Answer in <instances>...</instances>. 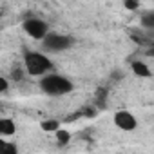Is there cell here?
<instances>
[{
    "instance_id": "cell-11",
    "label": "cell",
    "mask_w": 154,
    "mask_h": 154,
    "mask_svg": "<svg viewBox=\"0 0 154 154\" xmlns=\"http://www.w3.org/2000/svg\"><path fill=\"white\" fill-rule=\"evenodd\" d=\"M54 132H56V140L60 141V145H65V143L71 140V132H67V131H62L60 127H58Z\"/></svg>"
},
{
    "instance_id": "cell-13",
    "label": "cell",
    "mask_w": 154,
    "mask_h": 154,
    "mask_svg": "<svg viewBox=\"0 0 154 154\" xmlns=\"http://www.w3.org/2000/svg\"><path fill=\"white\" fill-rule=\"evenodd\" d=\"M125 6L131 8V9H136L138 8V0H125Z\"/></svg>"
},
{
    "instance_id": "cell-3",
    "label": "cell",
    "mask_w": 154,
    "mask_h": 154,
    "mask_svg": "<svg viewBox=\"0 0 154 154\" xmlns=\"http://www.w3.org/2000/svg\"><path fill=\"white\" fill-rule=\"evenodd\" d=\"M42 44L47 51L51 53H62V51H67L74 40L72 36H67V35H60V33H47L44 38H42Z\"/></svg>"
},
{
    "instance_id": "cell-12",
    "label": "cell",
    "mask_w": 154,
    "mask_h": 154,
    "mask_svg": "<svg viewBox=\"0 0 154 154\" xmlns=\"http://www.w3.org/2000/svg\"><path fill=\"white\" fill-rule=\"evenodd\" d=\"M9 89V82L4 78V76H0V94H2V93H6Z\"/></svg>"
},
{
    "instance_id": "cell-4",
    "label": "cell",
    "mask_w": 154,
    "mask_h": 154,
    "mask_svg": "<svg viewBox=\"0 0 154 154\" xmlns=\"http://www.w3.org/2000/svg\"><path fill=\"white\" fill-rule=\"evenodd\" d=\"M22 27H24V31H26L31 38H35V40H42V38L49 33V26H47L42 18H27V20H24Z\"/></svg>"
},
{
    "instance_id": "cell-10",
    "label": "cell",
    "mask_w": 154,
    "mask_h": 154,
    "mask_svg": "<svg viewBox=\"0 0 154 154\" xmlns=\"http://www.w3.org/2000/svg\"><path fill=\"white\" fill-rule=\"evenodd\" d=\"M0 154H17V147L6 140H0Z\"/></svg>"
},
{
    "instance_id": "cell-8",
    "label": "cell",
    "mask_w": 154,
    "mask_h": 154,
    "mask_svg": "<svg viewBox=\"0 0 154 154\" xmlns=\"http://www.w3.org/2000/svg\"><path fill=\"white\" fill-rule=\"evenodd\" d=\"M141 27L154 29V11H149V13H143L141 15Z\"/></svg>"
},
{
    "instance_id": "cell-5",
    "label": "cell",
    "mask_w": 154,
    "mask_h": 154,
    "mask_svg": "<svg viewBox=\"0 0 154 154\" xmlns=\"http://www.w3.org/2000/svg\"><path fill=\"white\" fill-rule=\"evenodd\" d=\"M114 125L120 129V131H125V132H131L138 127V122L134 118V114H131L129 111H118L114 114Z\"/></svg>"
},
{
    "instance_id": "cell-1",
    "label": "cell",
    "mask_w": 154,
    "mask_h": 154,
    "mask_svg": "<svg viewBox=\"0 0 154 154\" xmlns=\"http://www.w3.org/2000/svg\"><path fill=\"white\" fill-rule=\"evenodd\" d=\"M40 89L47 96H63V94H69L74 89V85H72V82L69 78H65L62 74L47 72L40 80Z\"/></svg>"
},
{
    "instance_id": "cell-9",
    "label": "cell",
    "mask_w": 154,
    "mask_h": 154,
    "mask_svg": "<svg viewBox=\"0 0 154 154\" xmlns=\"http://www.w3.org/2000/svg\"><path fill=\"white\" fill-rule=\"evenodd\" d=\"M40 127H42V131H45V132H54V131L60 127V122H58V120H44V122L40 123Z\"/></svg>"
},
{
    "instance_id": "cell-7",
    "label": "cell",
    "mask_w": 154,
    "mask_h": 154,
    "mask_svg": "<svg viewBox=\"0 0 154 154\" xmlns=\"http://www.w3.org/2000/svg\"><path fill=\"white\" fill-rule=\"evenodd\" d=\"M132 72H134L136 76H140V78H150V76H152L149 65L143 63V62H134V63H132Z\"/></svg>"
},
{
    "instance_id": "cell-6",
    "label": "cell",
    "mask_w": 154,
    "mask_h": 154,
    "mask_svg": "<svg viewBox=\"0 0 154 154\" xmlns=\"http://www.w3.org/2000/svg\"><path fill=\"white\" fill-rule=\"evenodd\" d=\"M17 132V125L9 118H0V136H13Z\"/></svg>"
},
{
    "instance_id": "cell-2",
    "label": "cell",
    "mask_w": 154,
    "mask_h": 154,
    "mask_svg": "<svg viewBox=\"0 0 154 154\" xmlns=\"http://www.w3.org/2000/svg\"><path fill=\"white\" fill-rule=\"evenodd\" d=\"M24 67L31 76H44L54 69L53 62L44 53H36V51H27L24 54Z\"/></svg>"
}]
</instances>
